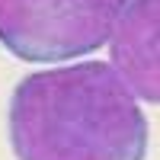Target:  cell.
<instances>
[{
    "label": "cell",
    "mask_w": 160,
    "mask_h": 160,
    "mask_svg": "<svg viewBox=\"0 0 160 160\" xmlns=\"http://www.w3.org/2000/svg\"><path fill=\"white\" fill-rule=\"evenodd\" d=\"M16 160H144L148 118L112 64L83 61L22 77L7 112Z\"/></svg>",
    "instance_id": "obj_1"
},
{
    "label": "cell",
    "mask_w": 160,
    "mask_h": 160,
    "mask_svg": "<svg viewBox=\"0 0 160 160\" xmlns=\"http://www.w3.org/2000/svg\"><path fill=\"white\" fill-rule=\"evenodd\" d=\"M109 51L128 90L160 106V0H128L109 38Z\"/></svg>",
    "instance_id": "obj_3"
},
{
    "label": "cell",
    "mask_w": 160,
    "mask_h": 160,
    "mask_svg": "<svg viewBox=\"0 0 160 160\" xmlns=\"http://www.w3.org/2000/svg\"><path fill=\"white\" fill-rule=\"evenodd\" d=\"M128 0H0V45L19 61H64L102 48Z\"/></svg>",
    "instance_id": "obj_2"
}]
</instances>
